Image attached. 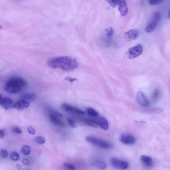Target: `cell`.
Instances as JSON below:
<instances>
[{
    "mask_svg": "<svg viewBox=\"0 0 170 170\" xmlns=\"http://www.w3.org/2000/svg\"><path fill=\"white\" fill-rule=\"evenodd\" d=\"M10 158L14 161H18L20 158L19 155L15 152H12L10 155Z\"/></svg>",
    "mask_w": 170,
    "mask_h": 170,
    "instance_id": "23",
    "label": "cell"
},
{
    "mask_svg": "<svg viewBox=\"0 0 170 170\" xmlns=\"http://www.w3.org/2000/svg\"><path fill=\"white\" fill-rule=\"evenodd\" d=\"M49 66L53 68H61L65 71H70L77 68L79 64L75 59L68 56L51 58L48 61Z\"/></svg>",
    "mask_w": 170,
    "mask_h": 170,
    "instance_id": "1",
    "label": "cell"
},
{
    "mask_svg": "<svg viewBox=\"0 0 170 170\" xmlns=\"http://www.w3.org/2000/svg\"><path fill=\"white\" fill-rule=\"evenodd\" d=\"M67 122L69 125L71 127L75 128L76 127V124L74 121L70 118H68L67 119Z\"/></svg>",
    "mask_w": 170,
    "mask_h": 170,
    "instance_id": "27",
    "label": "cell"
},
{
    "mask_svg": "<svg viewBox=\"0 0 170 170\" xmlns=\"http://www.w3.org/2000/svg\"><path fill=\"white\" fill-rule=\"evenodd\" d=\"M86 140L89 143L100 148L109 149L112 147V145L109 142L95 137L88 136L86 137Z\"/></svg>",
    "mask_w": 170,
    "mask_h": 170,
    "instance_id": "3",
    "label": "cell"
},
{
    "mask_svg": "<svg viewBox=\"0 0 170 170\" xmlns=\"http://www.w3.org/2000/svg\"><path fill=\"white\" fill-rule=\"evenodd\" d=\"M160 19V14L158 12L155 13L152 16L150 22L145 29V32L148 33L153 32L157 26Z\"/></svg>",
    "mask_w": 170,
    "mask_h": 170,
    "instance_id": "4",
    "label": "cell"
},
{
    "mask_svg": "<svg viewBox=\"0 0 170 170\" xmlns=\"http://www.w3.org/2000/svg\"><path fill=\"white\" fill-rule=\"evenodd\" d=\"M30 106V103L25 100H21L16 102L13 108L18 110H22Z\"/></svg>",
    "mask_w": 170,
    "mask_h": 170,
    "instance_id": "14",
    "label": "cell"
},
{
    "mask_svg": "<svg viewBox=\"0 0 170 170\" xmlns=\"http://www.w3.org/2000/svg\"><path fill=\"white\" fill-rule=\"evenodd\" d=\"M137 100L138 103L142 106L147 107L150 105L148 100L143 92H140L138 93Z\"/></svg>",
    "mask_w": 170,
    "mask_h": 170,
    "instance_id": "10",
    "label": "cell"
},
{
    "mask_svg": "<svg viewBox=\"0 0 170 170\" xmlns=\"http://www.w3.org/2000/svg\"><path fill=\"white\" fill-rule=\"evenodd\" d=\"M8 155V152L5 149H2L1 150V156L2 158H7Z\"/></svg>",
    "mask_w": 170,
    "mask_h": 170,
    "instance_id": "26",
    "label": "cell"
},
{
    "mask_svg": "<svg viewBox=\"0 0 170 170\" xmlns=\"http://www.w3.org/2000/svg\"><path fill=\"white\" fill-rule=\"evenodd\" d=\"M97 122L99 126L103 129L106 130L108 129L109 123L108 121L103 117H101L98 119Z\"/></svg>",
    "mask_w": 170,
    "mask_h": 170,
    "instance_id": "16",
    "label": "cell"
},
{
    "mask_svg": "<svg viewBox=\"0 0 170 170\" xmlns=\"http://www.w3.org/2000/svg\"><path fill=\"white\" fill-rule=\"evenodd\" d=\"M64 165L65 168L68 169H70L71 170H75V166L72 164H68V163H64Z\"/></svg>",
    "mask_w": 170,
    "mask_h": 170,
    "instance_id": "29",
    "label": "cell"
},
{
    "mask_svg": "<svg viewBox=\"0 0 170 170\" xmlns=\"http://www.w3.org/2000/svg\"><path fill=\"white\" fill-rule=\"evenodd\" d=\"M49 119L50 122L55 126L61 127H65V124L63 121L53 114H50Z\"/></svg>",
    "mask_w": 170,
    "mask_h": 170,
    "instance_id": "13",
    "label": "cell"
},
{
    "mask_svg": "<svg viewBox=\"0 0 170 170\" xmlns=\"http://www.w3.org/2000/svg\"><path fill=\"white\" fill-rule=\"evenodd\" d=\"M36 141L38 143L40 144H44L46 142V139L44 138L39 136L36 138Z\"/></svg>",
    "mask_w": 170,
    "mask_h": 170,
    "instance_id": "28",
    "label": "cell"
},
{
    "mask_svg": "<svg viewBox=\"0 0 170 170\" xmlns=\"http://www.w3.org/2000/svg\"><path fill=\"white\" fill-rule=\"evenodd\" d=\"M92 165L95 167L102 170L105 169L106 168V165L105 162L100 160H96L92 163Z\"/></svg>",
    "mask_w": 170,
    "mask_h": 170,
    "instance_id": "19",
    "label": "cell"
},
{
    "mask_svg": "<svg viewBox=\"0 0 170 170\" xmlns=\"http://www.w3.org/2000/svg\"><path fill=\"white\" fill-rule=\"evenodd\" d=\"M22 164L28 166L29 165V162L26 158H23L22 161Z\"/></svg>",
    "mask_w": 170,
    "mask_h": 170,
    "instance_id": "34",
    "label": "cell"
},
{
    "mask_svg": "<svg viewBox=\"0 0 170 170\" xmlns=\"http://www.w3.org/2000/svg\"><path fill=\"white\" fill-rule=\"evenodd\" d=\"M50 114H53V115L58 117H63V115H62L60 113L58 112L57 110H52V111L51 112V113Z\"/></svg>",
    "mask_w": 170,
    "mask_h": 170,
    "instance_id": "32",
    "label": "cell"
},
{
    "mask_svg": "<svg viewBox=\"0 0 170 170\" xmlns=\"http://www.w3.org/2000/svg\"><path fill=\"white\" fill-rule=\"evenodd\" d=\"M168 18L170 19V9L169 10V12H168Z\"/></svg>",
    "mask_w": 170,
    "mask_h": 170,
    "instance_id": "38",
    "label": "cell"
},
{
    "mask_svg": "<svg viewBox=\"0 0 170 170\" xmlns=\"http://www.w3.org/2000/svg\"><path fill=\"white\" fill-rule=\"evenodd\" d=\"M62 107L65 111L66 112L75 113L79 115H85V113L82 110L80 109L77 107L72 106L67 103L63 104L62 105Z\"/></svg>",
    "mask_w": 170,
    "mask_h": 170,
    "instance_id": "7",
    "label": "cell"
},
{
    "mask_svg": "<svg viewBox=\"0 0 170 170\" xmlns=\"http://www.w3.org/2000/svg\"><path fill=\"white\" fill-rule=\"evenodd\" d=\"M87 112L90 116L96 117L99 115L98 113L95 110L91 108H89L87 109Z\"/></svg>",
    "mask_w": 170,
    "mask_h": 170,
    "instance_id": "22",
    "label": "cell"
},
{
    "mask_svg": "<svg viewBox=\"0 0 170 170\" xmlns=\"http://www.w3.org/2000/svg\"><path fill=\"white\" fill-rule=\"evenodd\" d=\"M12 131L13 133L17 134L22 133V131L20 128L18 127H14L12 128Z\"/></svg>",
    "mask_w": 170,
    "mask_h": 170,
    "instance_id": "30",
    "label": "cell"
},
{
    "mask_svg": "<svg viewBox=\"0 0 170 170\" xmlns=\"http://www.w3.org/2000/svg\"></svg>",
    "mask_w": 170,
    "mask_h": 170,
    "instance_id": "39",
    "label": "cell"
},
{
    "mask_svg": "<svg viewBox=\"0 0 170 170\" xmlns=\"http://www.w3.org/2000/svg\"><path fill=\"white\" fill-rule=\"evenodd\" d=\"M36 96L34 93H26L23 95L21 97L22 100L26 101L32 102L35 100Z\"/></svg>",
    "mask_w": 170,
    "mask_h": 170,
    "instance_id": "17",
    "label": "cell"
},
{
    "mask_svg": "<svg viewBox=\"0 0 170 170\" xmlns=\"http://www.w3.org/2000/svg\"><path fill=\"white\" fill-rule=\"evenodd\" d=\"M139 32L136 29L131 30L125 34V39L128 41H133L136 39L138 37Z\"/></svg>",
    "mask_w": 170,
    "mask_h": 170,
    "instance_id": "11",
    "label": "cell"
},
{
    "mask_svg": "<svg viewBox=\"0 0 170 170\" xmlns=\"http://www.w3.org/2000/svg\"><path fill=\"white\" fill-rule=\"evenodd\" d=\"M143 46L141 44H138L129 48L127 53L128 58L133 59L139 56L143 51Z\"/></svg>",
    "mask_w": 170,
    "mask_h": 170,
    "instance_id": "5",
    "label": "cell"
},
{
    "mask_svg": "<svg viewBox=\"0 0 170 170\" xmlns=\"http://www.w3.org/2000/svg\"><path fill=\"white\" fill-rule=\"evenodd\" d=\"M143 164L148 168H152L154 166V162L152 159L148 156L142 155L140 158Z\"/></svg>",
    "mask_w": 170,
    "mask_h": 170,
    "instance_id": "15",
    "label": "cell"
},
{
    "mask_svg": "<svg viewBox=\"0 0 170 170\" xmlns=\"http://www.w3.org/2000/svg\"><path fill=\"white\" fill-rule=\"evenodd\" d=\"M120 140L121 143L126 145L134 144L136 141V139L133 135L127 134L121 135Z\"/></svg>",
    "mask_w": 170,
    "mask_h": 170,
    "instance_id": "8",
    "label": "cell"
},
{
    "mask_svg": "<svg viewBox=\"0 0 170 170\" xmlns=\"http://www.w3.org/2000/svg\"><path fill=\"white\" fill-rule=\"evenodd\" d=\"M111 164L114 167L121 169H126L129 166V164L125 161L116 158L111 159Z\"/></svg>",
    "mask_w": 170,
    "mask_h": 170,
    "instance_id": "6",
    "label": "cell"
},
{
    "mask_svg": "<svg viewBox=\"0 0 170 170\" xmlns=\"http://www.w3.org/2000/svg\"><path fill=\"white\" fill-rule=\"evenodd\" d=\"M27 130L28 133L34 135L36 134L35 130L32 127L30 126L28 127Z\"/></svg>",
    "mask_w": 170,
    "mask_h": 170,
    "instance_id": "31",
    "label": "cell"
},
{
    "mask_svg": "<svg viewBox=\"0 0 170 170\" xmlns=\"http://www.w3.org/2000/svg\"><path fill=\"white\" fill-rule=\"evenodd\" d=\"M16 168L17 170H20L21 169L22 167L19 164H17L16 165Z\"/></svg>",
    "mask_w": 170,
    "mask_h": 170,
    "instance_id": "37",
    "label": "cell"
},
{
    "mask_svg": "<svg viewBox=\"0 0 170 170\" xmlns=\"http://www.w3.org/2000/svg\"><path fill=\"white\" fill-rule=\"evenodd\" d=\"M27 83L25 79L19 77L10 78L4 86V89L7 92L14 94L19 92L22 89L25 88Z\"/></svg>",
    "mask_w": 170,
    "mask_h": 170,
    "instance_id": "2",
    "label": "cell"
},
{
    "mask_svg": "<svg viewBox=\"0 0 170 170\" xmlns=\"http://www.w3.org/2000/svg\"><path fill=\"white\" fill-rule=\"evenodd\" d=\"M5 135V133L4 130L2 129L0 130V137L1 138H2L4 137Z\"/></svg>",
    "mask_w": 170,
    "mask_h": 170,
    "instance_id": "36",
    "label": "cell"
},
{
    "mask_svg": "<svg viewBox=\"0 0 170 170\" xmlns=\"http://www.w3.org/2000/svg\"><path fill=\"white\" fill-rule=\"evenodd\" d=\"M0 104L5 110H8L13 107V102L12 100L9 98H3L2 95H0Z\"/></svg>",
    "mask_w": 170,
    "mask_h": 170,
    "instance_id": "9",
    "label": "cell"
},
{
    "mask_svg": "<svg viewBox=\"0 0 170 170\" xmlns=\"http://www.w3.org/2000/svg\"><path fill=\"white\" fill-rule=\"evenodd\" d=\"M65 80L71 82H74L75 80H76V79L73 78L71 77H69V76L66 77L65 78Z\"/></svg>",
    "mask_w": 170,
    "mask_h": 170,
    "instance_id": "35",
    "label": "cell"
},
{
    "mask_svg": "<svg viewBox=\"0 0 170 170\" xmlns=\"http://www.w3.org/2000/svg\"><path fill=\"white\" fill-rule=\"evenodd\" d=\"M109 5L113 8H115L117 4V1H113V0H109L108 1Z\"/></svg>",
    "mask_w": 170,
    "mask_h": 170,
    "instance_id": "33",
    "label": "cell"
},
{
    "mask_svg": "<svg viewBox=\"0 0 170 170\" xmlns=\"http://www.w3.org/2000/svg\"><path fill=\"white\" fill-rule=\"evenodd\" d=\"M159 92L158 89H155L152 95V99L153 102H155L159 98Z\"/></svg>",
    "mask_w": 170,
    "mask_h": 170,
    "instance_id": "20",
    "label": "cell"
},
{
    "mask_svg": "<svg viewBox=\"0 0 170 170\" xmlns=\"http://www.w3.org/2000/svg\"><path fill=\"white\" fill-rule=\"evenodd\" d=\"M164 1L162 0H150L148 1L149 4L151 5H157L161 4Z\"/></svg>",
    "mask_w": 170,
    "mask_h": 170,
    "instance_id": "25",
    "label": "cell"
},
{
    "mask_svg": "<svg viewBox=\"0 0 170 170\" xmlns=\"http://www.w3.org/2000/svg\"><path fill=\"white\" fill-rule=\"evenodd\" d=\"M107 36L109 37H112L114 31L112 27H108L105 30Z\"/></svg>",
    "mask_w": 170,
    "mask_h": 170,
    "instance_id": "24",
    "label": "cell"
},
{
    "mask_svg": "<svg viewBox=\"0 0 170 170\" xmlns=\"http://www.w3.org/2000/svg\"><path fill=\"white\" fill-rule=\"evenodd\" d=\"M117 5L121 15L123 16H126L128 12V8L126 1L118 0L117 1Z\"/></svg>",
    "mask_w": 170,
    "mask_h": 170,
    "instance_id": "12",
    "label": "cell"
},
{
    "mask_svg": "<svg viewBox=\"0 0 170 170\" xmlns=\"http://www.w3.org/2000/svg\"><path fill=\"white\" fill-rule=\"evenodd\" d=\"M84 122L88 125L94 128L98 127L99 126L98 123L96 121L88 118H85L83 120Z\"/></svg>",
    "mask_w": 170,
    "mask_h": 170,
    "instance_id": "18",
    "label": "cell"
},
{
    "mask_svg": "<svg viewBox=\"0 0 170 170\" xmlns=\"http://www.w3.org/2000/svg\"><path fill=\"white\" fill-rule=\"evenodd\" d=\"M22 151L24 155H28L30 153V148L28 145H24L22 147Z\"/></svg>",
    "mask_w": 170,
    "mask_h": 170,
    "instance_id": "21",
    "label": "cell"
}]
</instances>
